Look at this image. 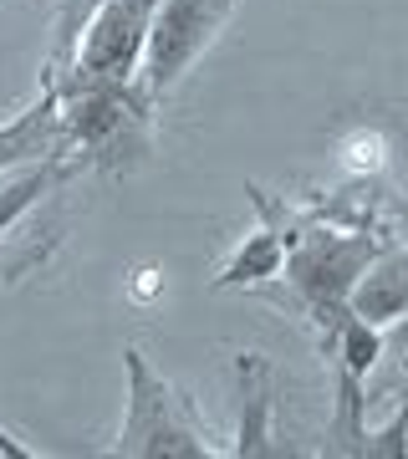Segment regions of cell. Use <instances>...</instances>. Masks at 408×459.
Returning a JSON list of instances; mask_svg holds the SVG:
<instances>
[{
    "mask_svg": "<svg viewBox=\"0 0 408 459\" xmlns=\"http://www.w3.org/2000/svg\"><path fill=\"white\" fill-rule=\"evenodd\" d=\"M62 98V153L77 159V169H123L143 164L153 148V108L159 98L138 77L117 87H82V92H56Z\"/></svg>",
    "mask_w": 408,
    "mask_h": 459,
    "instance_id": "6da1fadb",
    "label": "cell"
},
{
    "mask_svg": "<svg viewBox=\"0 0 408 459\" xmlns=\"http://www.w3.org/2000/svg\"><path fill=\"white\" fill-rule=\"evenodd\" d=\"M123 373H128V413L108 455L128 459H214L225 455L210 439V429L195 419L189 398L143 358V347H123Z\"/></svg>",
    "mask_w": 408,
    "mask_h": 459,
    "instance_id": "7a4b0ae2",
    "label": "cell"
},
{
    "mask_svg": "<svg viewBox=\"0 0 408 459\" xmlns=\"http://www.w3.org/2000/svg\"><path fill=\"white\" fill-rule=\"evenodd\" d=\"M388 250L383 235L373 230H326V225H301V235L286 250V286L291 301L317 322V327H337L352 312V291H358L362 271Z\"/></svg>",
    "mask_w": 408,
    "mask_h": 459,
    "instance_id": "3957f363",
    "label": "cell"
},
{
    "mask_svg": "<svg viewBox=\"0 0 408 459\" xmlns=\"http://www.w3.org/2000/svg\"><path fill=\"white\" fill-rule=\"evenodd\" d=\"M322 352L332 358V424H326V455H358L368 444V373L383 358V327L347 312L337 327L322 332Z\"/></svg>",
    "mask_w": 408,
    "mask_h": 459,
    "instance_id": "277c9868",
    "label": "cell"
},
{
    "mask_svg": "<svg viewBox=\"0 0 408 459\" xmlns=\"http://www.w3.org/2000/svg\"><path fill=\"white\" fill-rule=\"evenodd\" d=\"M240 0H159L153 26H148V51L138 82L153 98H169L179 77L214 47V36L225 31V21L235 16Z\"/></svg>",
    "mask_w": 408,
    "mask_h": 459,
    "instance_id": "5b68a950",
    "label": "cell"
},
{
    "mask_svg": "<svg viewBox=\"0 0 408 459\" xmlns=\"http://www.w3.org/2000/svg\"><path fill=\"white\" fill-rule=\"evenodd\" d=\"M245 195H250V204L261 210L265 225L250 230L240 246H235V255L220 265V276H214V291L261 286V281L281 276V265H286V250H291V240L301 235V225H307V220H296V214L281 204V199H271L265 189H256V184H245Z\"/></svg>",
    "mask_w": 408,
    "mask_h": 459,
    "instance_id": "8992f818",
    "label": "cell"
},
{
    "mask_svg": "<svg viewBox=\"0 0 408 459\" xmlns=\"http://www.w3.org/2000/svg\"><path fill=\"white\" fill-rule=\"evenodd\" d=\"M235 444L225 455L261 459V455H291L276 444V368L265 352H235Z\"/></svg>",
    "mask_w": 408,
    "mask_h": 459,
    "instance_id": "52a82bcc",
    "label": "cell"
},
{
    "mask_svg": "<svg viewBox=\"0 0 408 459\" xmlns=\"http://www.w3.org/2000/svg\"><path fill=\"white\" fill-rule=\"evenodd\" d=\"M51 153H62V98L51 82H41L31 108L0 123V174L31 164V159H51Z\"/></svg>",
    "mask_w": 408,
    "mask_h": 459,
    "instance_id": "ba28073f",
    "label": "cell"
},
{
    "mask_svg": "<svg viewBox=\"0 0 408 459\" xmlns=\"http://www.w3.org/2000/svg\"><path fill=\"white\" fill-rule=\"evenodd\" d=\"M352 312L388 327L408 312V250H383L368 271H362L358 291H352Z\"/></svg>",
    "mask_w": 408,
    "mask_h": 459,
    "instance_id": "9c48e42d",
    "label": "cell"
},
{
    "mask_svg": "<svg viewBox=\"0 0 408 459\" xmlns=\"http://www.w3.org/2000/svg\"><path fill=\"white\" fill-rule=\"evenodd\" d=\"M383 352L398 358V398H393V419L378 434H368L362 459H404L408 455V312L398 316V332L383 337Z\"/></svg>",
    "mask_w": 408,
    "mask_h": 459,
    "instance_id": "30bf717a",
    "label": "cell"
},
{
    "mask_svg": "<svg viewBox=\"0 0 408 459\" xmlns=\"http://www.w3.org/2000/svg\"><path fill=\"white\" fill-rule=\"evenodd\" d=\"M0 5H5V0H0Z\"/></svg>",
    "mask_w": 408,
    "mask_h": 459,
    "instance_id": "8fae6325",
    "label": "cell"
}]
</instances>
